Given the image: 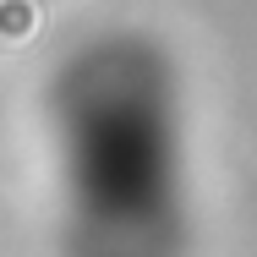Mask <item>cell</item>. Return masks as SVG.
I'll list each match as a JSON object with an SVG mask.
<instances>
[{
  "label": "cell",
  "instance_id": "1",
  "mask_svg": "<svg viewBox=\"0 0 257 257\" xmlns=\"http://www.w3.org/2000/svg\"><path fill=\"white\" fill-rule=\"evenodd\" d=\"M39 22H44L39 0H0V39L6 44H28L39 33Z\"/></svg>",
  "mask_w": 257,
  "mask_h": 257
}]
</instances>
